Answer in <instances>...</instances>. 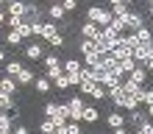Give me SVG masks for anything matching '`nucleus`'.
I'll return each instance as SVG.
<instances>
[{"instance_id": "nucleus-1", "label": "nucleus", "mask_w": 153, "mask_h": 134, "mask_svg": "<svg viewBox=\"0 0 153 134\" xmlns=\"http://www.w3.org/2000/svg\"><path fill=\"white\" fill-rule=\"evenodd\" d=\"M42 61H45V67H48V70H45V78H48L50 84L56 81L59 76H64V61H61L59 53H45Z\"/></svg>"}, {"instance_id": "nucleus-2", "label": "nucleus", "mask_w": 153, "mask_h": 134, "mask_svg": "<svg viewBox=\"0 0 153 134\" xmlns=\"http://www.w3.org/2000/svg\"><path fill=\"white\" fill-rule=\"evenodd\" d=\"M86 20L89 22H95L97 25V28H109V25H111V20H114V17H111V11H109V6H92V8H86Z\"/></svg>"}, {"instance_id": "nucleus-3", "label": "nucleus", "mask_w": 153, "mask_h": 134, "mask_svg": "<svg viewBox=\"0 0 153 134\" xmlns=\"http://www.w3.org/2000/svg\"><path fill=\"white\" fill-rule=\"evenodd\" d=\"M117 42H120V37H117L114 31H109V28H103V31H100V37L95 39L97 50H100V56H109V53H114Z\"/></svg>"}, {"instance_id": "nucleus-4", "label": "nucleus", "mask_w": 153, "mask_h": 134, "mask_svg": "<svg viewBox=\"0 0 153 134\" xmlns=\"http://www.w3.org/2000/svg\"><path fill=\"white\" fill-rule=\"evenodd\" d=\"M67 109H70V123H81L86 103H84V98H81V95H73V98H67Z\"/></svg>"}, {"instance_id": "nucleus-5", "label": "nucleus", "mask_w": 153, "mask_h": 134, "mask_svg": "<svg viewBox=\"0 0 153 134\" xmlns=\"http://www.w3.org/2000/svg\"><path fill=\"white\" fill-rule=\"evenodd\" d=\"M125 20H128V31H125V34H137L139 28H145V14H142V11H137V8H134V11L128 14V17H125Z\"/></svg>"}, {"instance_id": "nucleus-6", "label": "nucleus", "mask_w": 153, "mask_h": 134, "mask_svg": "<svg viewBox=\"0 0 153 134\" xmlns=\"http://www.w3.org/2000/svg\"><path fill=\"white\" fill-rule=\"evenodd\" d=\"M142 123H148V112H142V109L125 112V126H128V129H139Z\"/></svg>"}, {"instance_id": "nucleus-7", "label": "nucleus", "mask_w": 153, "mask_h": 134, "mask_svg": "<svg viewBox=\"0 0 153 134\" xmlns=\"http://www.w3.org/2000/svg\"><path fill=\"white\" fill-rule=\"evenodd\" d=\"M109 11H111V17H125V14L134 11V6L128 3V0H111V3H109Z\"/></svg>"}, {"instance_id": "nucleus-8", "label": "nucleus", "mask_w": 153, "mask_h": 134, "mask_svg": "<svg viewBox=\"0 0 153 134\" xmlns=\"http://www.w3.org/2000/svg\"><path fill=\"white\" fill-rule=\"evenodd\" d=\"M97 37H100V28L95 22H89V20L81 22V39H97Z\"/></svg>"}, {"instance_id": "nucleus-9", "label": "nucleus", "mask_w": 153, "mask_h": 134, "mask_svg": "<svg viewBox=\"0 0 153 134\" xmlns=\"http://www.w3.org/2000/svg\"><path fill=\"white\" fill-rule=\"evenodd\" d=\"M25 56H28L31 61L45 59V48H42V42H31V45H25Z\"/></svg>"}, {"instance_id": "nucleus-10", "label": "nucleus", "mask_w": 153, "mask_h": 134, "mask_svg": "<svg viewBox=\"0 0 153 134\" xmlns=\"http://www.w3.org/2000/svg\"><path fill=\"white\" fill-rule=\"evenodd\" d=\"M0 92H6V95H17V92H20V84H17L11 76H3V78H0Z\"/></svg>"}, {"instance_id": "nucleus-11", "label": "nucleus", "mask_w": 153, "mask_h": 134, "mask_svg": "<svg viewBox=\"0 0 153 134\" xmlns=\"http://www.w3.org/2000/svg\"><path fill=\"white\" fill-rule=\"evenodd\" d=\"M25 11H28V6L20 3V0H11V3H6V14H8V17H25Z\"/></svg>"}, {"instance_id": "nucleus-12", "label": "nucleus", "mask_w": 153, "mask_h": 134, "mask_svg": "<svg viewBox=\"0 0 153 134\" xmlns=\"http://www.w3.org/2000/svg\"><path fill=\"white\" fill-rule=\"evenodd\" d=\"M134 84H139V87H145L148 84V78H150V73H148V67H142V64H137V70H134V73L128 76Z\"/></svg>"}, {"instance_id": "nucleus-13", "label": "nucleus", "mask_w": 153, "mask_h": 134, "mask_svg": "<svg viewBox=\"0 0 153 134\" xmlns=\"http://www.w3.org/2000/svg\"><path fill=\"white\" fill-rule=\"evenodd\" d=\"M84 61L81 59H64V76H81Z\"/></svg>"}, {"instance_id": "nucleus-14", "label": "nucleus", "mask_w": 153, "mask_h": 134, "mask_svg": "<svg viewBox=\"0 0 153 134\" xmlns=\"http://www.w3.org/2000/svg\"><path fill=\"white\" fill-rule=\"evenodd\" d=\"M100 87H106V89L123 87V76H117V73H103V78H100Z\"/></svg>"}, {"instance_id": "nucleus-15", "label": "nucleus", "mask_w": 153, "mask_h": 134, "mask_svg": "<svg viewBox=\"0 0 153 134\" xmlns=\"http://www.w3.org/2000/svg\"><path fill=\"white\" fill-rule=\"evenodd\" d=\"M14 81L20 84V87H28V84H33V81H36V76H33V70H31V67H22L20 73H17V78H14Z\"/></svg>"}, {"instance_id": "nucleus-16", "label": "nucleus", "mask_w": 153, "mask_h": 134, "mask_svg": "<svg viewBox=\"0 0 153 134\" xmlns=\"http://www.w3.org/2000/svg\"><path fill=\"white\" fill-rule=\"evenodd\" d=\"M78 53H81V59H84L89 53H100V50H97L95 39H78Z\"/></svg>"}, {"instance_id": "nucleus-17", "label": "nucleus", "mask_w": 153, "mask_h": 134, "mask_svg": "<svg viewBox=\"0 0 153 134\" xmlns=\"http://www.w3.org/2000/svg\"><path fill=\"white\" fill-rule=\"evenodd\" d=\"M120 89H123L125 95H131V98H139V92H142V89H145V87H139V84H134L131 78H123V87H120Z\"/></svg>"}, {"instance_id": "nucleus-18", "label": "nucleus", "mask_w": 153, "mask_h": 134, "mask_svg": "<svg viewBox=\"0 0 153 134\" xmlns=\"http://www.w3.org/2000/svg\"><path fill=\"white\" fill-rule=\"evenodd\" d=\"M106 123H109V129H123V126H125V115H123L120 109H117V112H109Z\"/></svg>"}, {"instance_id": "nucleus-19", "label": "nucleus", "mask_w": 153, "mask_h": 134, "mask_svg": "<svg viewBox=\"0 0 153 134\" xmlns=\"http://www.w3.org/2000/svg\"><path fill=\"white\" fill-rule=\"evenodd\" d=\"M134 37H137L139 45H150V42H153V31H150V25H145V28H139Z\"/></svg>"}, {"instance_id": "nucleus-20", "label": "nucleus", "mask_w": 153, "mask_h": 134, "mask_svg": "<svg viewBox=\"0 0 153 134\" xmlns=\"http://www.w3.org/2000/svg\"><path fill=\"white\" fill-rule=\"evenodd\" d=\"M3 70H6V76L17 78V73H20V70H22V61H17V59H8L6 64H3Z\"/></svg>"}, {"instance_id": "nucleus-21", "label": "nucleus", "mask_w": 153, "mask_h": 134, "mask_svg": "<svg viewBox=\"0 0 153 134\" xmlns=\"http://www.w3.org/2000/svg\"><path fill=\"white\" fill-rule=\"evenodd\" d=\"M100 120V112H97V106H86L84 109V118H81V123H97Z\"/></svg>"}, {"instance_id": "nucleus-22", "label": "nucleus", "mask_w": 153, "mask_h": 134, "mask_svg": "<svg viewBox=\"0 0 153 134\" xmlns=\"http://www.w3.org/2000/svg\"><path fill=\"white\" fill-rule=\"evenodd\" d=\"M33 87H36V92H39V95H48L50 89H53V84H50V81H48L45 76H39L36 81H33Z\"/></svg>"}, {"instance_id": "nucleus-23", "label": "nucleus", "mask_w": 153, "mask_h": 134, "mask_svg": "<svg viewBox=\"0 0 153 134\" xmlns=\"http://www.w3.org/2000/svg\"><path fill=\"white\" fill-rule=\"evenodd\" d=\"M11 109H17V106H14V95L0 92V112H11Z\"/></svg>"}, {"instance_id": "nucleus-24", "label": "nucleus", "mask_w": 153, "mask_h": 134, "mask_svg": "<svg viewBox=\"0 0 153 134\" xmlns=\"http://www.w3.org/2000/svg\"><path fill=\"white\" fill-rule=\"evenodd\" d=\"M6 45H11V48H20V45H22V37H20L17 31H8V34H6Z\"/></svg>"}, {"instance_id": "nucleus-25", "label": "nucleus", "mask_w": 153, "mask_h": 134, "mask_svg": "<svg viewBox=\"0 0 153 134\" xmlns=\"http://www.w3.org/2000/svg\"><path fill=\"white\" fill-rule=\"evenodd\" d=\"M53 84H56V92H67V89H73V87H70V78H67V76H59Z\"/></svg>"}, {"instance_id": "nucleus-26", "label": "nucleus", "mask_w": 153, "mask_h": 134, "mask_svg": "<svg viewBox=\"0 0 153 134\" xmlns=\"http://www.w3.org/2000/svg\"><path fill=\"white\" fill-rule=\"evenodd\" d=\"M123 109H125V112L139 109V101H137V98H131V95H125V98H123Z\"/></svg>"}, {"instance_id": "nucleus-27", "label": "nucleus", "mask_w": 153, "mask_h": 134, "mask_svg": "<svg viewBox=\"0 0 153 134\" xmlns=\"http://www.w3.org/2000/svg\"><path fill=\"white\" fill-rule=\"evenodd\" d=\"M39 131H42V134H53V131H56V123H53L50 118H45V120L39 123Z\"/></svg>"}, {"instance_id": "nucleus-28", "label": "nucleus", "mask_w": 153, "mask_h": 134, "mask_svg": "<svg viewBox=\"0 0 153 134\" xmlns=\"http://www.w3.org/2000/svg\"><path fill=\"white\" fill-rule=\"evenodd\" d=\"M89 98H95V101H106V87L95 84V89H92V95H89Z\"/></svg>"}, {"instance_id": "nucleus-29", "label": "nucleus", "mask_w": 153, "mask_h": 134, "mask_svg": "<svg viewBox=\"0 0 153 134\" xmlns=\"http://www.w3.org/2000/svg\"><path fill=\"white\" fill-rule=\"evenodd\" d=\"M17 34H20L22 39H31V37H33V31H31V25H25V22L20 25V28H17Z\"/></svg>"}, {"instance_id": "nucleus-30", "label": "nucleus", "mask_w": 153, "mask_h": 134, "mask_svg": "<svg viewBox=\"0 0 153 134\" xmlns=\"http://www.w3.org/2000/svg\"><path fill=\"white\" fill-rule=\"evenodd\" d=\"M61 8L70 14V11H75V8H78V3H75V0H64V3H61Z\"/></svg>"}, {"instance_id": "nucleus-31", "label": "nucleus", "mask_w": 153, "mask_h": 134, "mask_svg": "<svg viewBox=\"0 0 153 134\" xmlns=\"http://www.w3.org/2000/svg\"><path fill=\"white\" fill-rule=\"evenodd\" d=\"M67 134H84V131H81L78 123H67Z\"/></svg>"}, {"instance_id": "nucleus-32", "label": "nucleus", "mask_w": 153, "mask_h": 134, "mask_svg": "<svg viewBox=\"0 0 153 134\" xmlns=\"http://www.w3.org/2000/svg\"><path fill=\"white\" fill-rule=\"evenodd\" d=\"M11 134H31V131H28V126H22V123H17Z\"/></svg>"}, {"instance_id": "nucleus-33", "label": "nucleus", "mask_w": 153, "mask_h": 134, "mask_svg": "<svg viewBox=\"0 0 153 134\" xmlns=\"http://www.w3.org/2000/svg\"><path fill=\"white\" fill-rule=\"evenodd\" d=\"M111 134H131V129H128V126H123V129H111Z\"/></svg>"}, {"instance_id": "nucleus-34", "label": "nucleus", "mask_w": 153, "mask_h": 134, "mask_svg": "<svg viewBox=\"0 0 153 134\" xmlns=\"http://www.w3.org/2000/svg\"><path fill=\"white\" fill-rule=\"evenodd\" d=\"M8 61V56H6V50H3V45H0V64H6Z\"/></svg>"}, {"instance_id": "nucleus-35", "label": "nucleus", "mask_w": 153, "mask_h": 134, "mask_svg": "<svg viewBox=\"0 0 153 134\" xmlns=\"http://www.w3.org/2000/svg\"><path fill=\"white\" fill-rule=\"evenodd\" d=\"M0 25H6V8H0Z\"/></svg>"}, {"instance_id": "nucleus-36", "label": "nucleus", "mask_w": 153, "mask_h": 134, "mask_svg": "<svg viewBox=\"0 0 153 134\" xmlns=\"http://www.w3.org/2000/svg\"><path fill=\"white\" fill-rule=\"evenodd\" d=\"M145 67H148V73H150V76H153V59H150V61H148V64H145Z\"/></svg>"}, {"instance_id": "nucleus-37", "label": "nucleus", "mask_w": 153, "mask_h": 134, "mask_svg": "<svg viewBox=\"0 0 153 134\" xmlns=\"http://www.w3.org/2000/svg\"><path fill=\"white\" fill-rule=\"evenodd\" d=\"M56 134H67V126L64 129H56Z\"/></svg>"}, {"instance_id": "nucleus-38", "label": "nucleus", "mask_w": 153, "mask_h": 134, "mask_svg": "<svg viewBox=\"0 0 153 134\" xmlns=\"http://www.w3.org/2000/svg\"><path fill=\"white\" fill-rule=\"evenodd\" d=\"M148 11H150V17H153V3H148Z\"/></svg>"}]
</instances>
